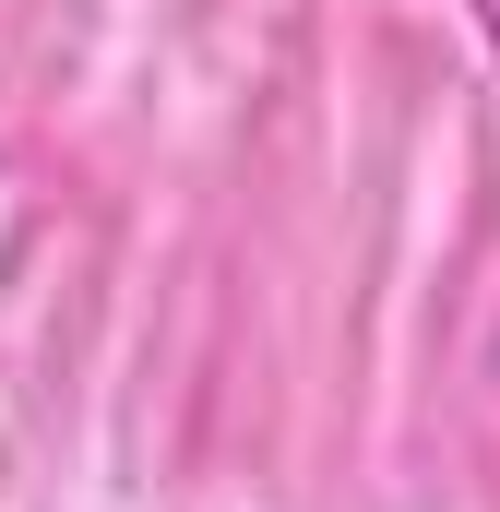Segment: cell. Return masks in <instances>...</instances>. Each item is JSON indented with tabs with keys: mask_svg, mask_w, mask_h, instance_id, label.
Instances as JSON below:
<instances>
[{
	"mask_svg": "<svg viewBox=\"0 0 500 512\" xmlns=\"http://www.w3.org/2000/svg\"><path fill=\"white\" fill-rule=\"evenodd\" d=\"M465 12H477V36H489V60H500V0H465Z\"/></svg>",
	"mask_w": 500,
	"mask_h": 512,
	"instance_id": "6da1fadb",
	"label": "cell"
}]
</instances>
